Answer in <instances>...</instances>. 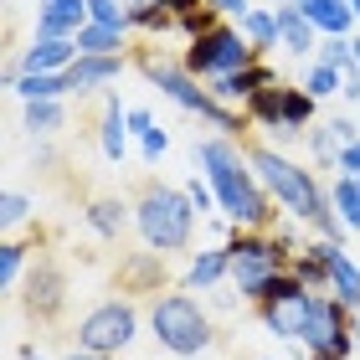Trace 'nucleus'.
I'll list each match as a JSON object with an SVG mask.
<instances>
[{
    "label": "nucleus",
    "instance_id": "18",
    "mask_svg": "<svg viewBox=\"0 0 360 360\" xmlns=\"http://www.w3.org/2000/svg\"><path fill=\"white\" fill-rule=\"evenodd\" d=\"M21 72H68L77 62V41L68 37H31V46H21Z\"/></svg>",
    "mask_w": 360,
    "mask_h": 360
},
{
    "label": "nucleus",
    "instance_id": "8",
    "mask_svg": "<svg viewBox=\"0 0 360 360\" xmlns=\"http://www.w3.org/2000/svg\"><path fill=\"white\" fill-rule=\"evenodd\" d=\"M72 340H77V350H88V355L119 360L139 340V304L134 299H103V304H93L88 314L77 319Z\"/></svg>",
    "mask_w": 360,
    "mask_h": 360
},
{
    "label": "nucleus",
    "instance_id": "14",
    "mask_svg": "<svg viewBox=\"0 0 360 360\" xmlns=\"http://www.w3.org/2000/svg\"><path fill=\"white\" fill-rule=\"evenodd\" d=\"M314 242H319V237H314ZM319 248H324V263H330V293H335L345 309H355V314H360V263L350 257L345 242H319Z\"/></svg>",
    "mask_w": 360,
    "mask_h": 360
},
{
    "label": "nucleus",
    "instance_id": "46",
    "mask_svg": "<svg viewBox=\"0 0 360 360\" xmlns=\"http://www.w3.org/2000/svg\"><path fill=\"white\" fill-rule=\"evenodd\" d=\"M15 355H21V360H46V355H37V345H21Z\"/></svg>",
    "mask_w": 360,
    "mask_h": 360
},
{
    "label": "nucleus",
    "instance_id": "7",
    "mask_svg": "<svg viewBox=\"0 0 360 360\" xmlns=\"http://www.w3.org/2000/svg\"><path fill=\"white\" fill-rule=\"evenodd\" d=\"M252 62H263V57L252 52V41L242 37V26H232V21H221L217 31L186 41V52H180V68H186L191 77H201V83H217V77L248 72Z\"/></svg>",
    "mask_w": 360,
    "mask_h": 360
},
{
    "label": "nucleus",
    "instance_id": "49",
    "mask_svg": "<svg viewBox=\"0 0 360 360\" xmlns=\"http://www.w3.org/2000/svg\"><path fill=\"white\" fill-rule=\"evenodd\" d=\"M355 355H360V319H355Z\"/></svg>",
    "mask_w": 360,
    "mask_h": 360
},
{
    "label": "nucleus",
    "instance_id": "17",
    "mask_svg": "<svg viewBox=\"0 0 360 360\" xmlns=\"http://www.w3.org/2000/svg\"><path fill=\"white\" fill-rule=\"evenodd\" d=\"M278 52L299 57V62H314V52H319V31L309 26V15L299 6H278Z\"/></svg>",
    "mask_w": 360,
    "mask_h": 360
},
{
    "label": "nucleus",
    "instance_id": "4",
    "mask_svg": "<svg viewBox=\"0 0 360 360\" xmlns=\"http://www.w3.org/2000/svg\"><path fill=\"white\" fill-rule=\"evenodd\" d=\"M195 221H201V211L191 206L186 186H160V180H144V191L134 195V232H139L144 248L160 252V257L191 252Z\"/></svg>",
    "mask_w": 360,
    "mask_h": 360
},
{
    "label": "nucleus",
    "instance_id": "45",
    "mask_svg": "<svg viewBox=\"0 0 360 360\" xmlns=\"http://www.w3.org/2000/svg\"><path fill=\"white\" fill-rule=\"evenodd\" d=\"M62 360H103V355H88V350H77V345H72V350L62 355Z\"/></svg>",
    "mask_w": 360,
    "mask_h": 360
},
{
    "label": "nucleus",
    "instance_id": "11",
    "mask_svg": "<svg viewBox=\"0 0 360 360\" xmlns=\"http://www.w3.org/2000/svg\"><path fill=\"white\" fill-rule=\"evenodd\" d=\"M278 83H283V77H278V68L263 57V62H252L248 72L217 77V83H206V88H211V98H217V103H226V108H248L263 88H278Z\"/></svg>",
    "mask_w": 360,
    "mask_h": 360
},
{
    "label": "nucleus",
    "instance_id": "34",
    "mask_svg": "<svg viewBox=\"0 0 360 360\" xmlns=\"http://www.w3.org/2000/svg\"><path fill=\"white\" fill-rule=\"evenodd\" d=\"M88 21H93V26L129 31V6H124V0H88ZM129 37H134V31H129Z\"/></svg>",
    "mask_w": 360,
    "mask_h": 360
},
{
    "label": "nucleus",
    "instance_id": "31",
    "mask_svg": "<svg viewBox=\"0 0 360 360\" xmlns=\"http://www.w3.org/2000/svg\"><path fill=\"white\" fill-rule=\"evenodd\" d=\"M340 83H345V72H335V68H324V62H309V68H304V93L309 98H319V103H324V98H335L340 93Z\"/></svg>",
    "mask_w": 360,
    "mask_h": 360
},
{
    "label": "nucleus",
    "instance_id": "38",
    "mask_svg": "<svg viewBox=\"0 0 360 360\" xmlns=\"http://www.w3.org/2000/svg\"><path fill=\"white\" fill-rule=\"evenodd\" d=\"M206 6L217 11L221 21H232V26H242V15H248V11L257 6V0H206Z\"/></svg>",
    "mask_w": 360,
    "mask_h": 360
},
{
    "label": "nucleus",
    "instance_id": "21",
    "mask_svg": "<svg viewBox=\"0 0 360 360\" xmlns=\"http://www.w3.org/2000/svg\"><path fill=\"white\" fill-rule=\"evenodd\" d=\"M299 11L309 15V26L319 31V37H355V11L350 0H299Z\"/></svg>",
    "mask_w": 360,
    "mask_h": 360
},
{
    "label": "nucleus",
    "instance_id": "44",
    "mask_svg": "<svg viewBox=\"0 0 360 360\" xmlns=\"http://www.w3.org/2000/svg\"><path fill=\"white\" fill-rule=\"evenodd\" d=\"M52 160H57V155L46 150V144H31V165H52Z\"/></svg>",
    "mask_w": 360,
    "mask_h": 360
},
{
    "label": "nucleus",
    "instance_id": "3",
    "mask_svg": "<svg viewBox=\"0 0 360 360\" xmlns=\"http://www.w3.org/2000/svg\"><path fill=\"white\" fill-rule=\"evenodd\" d=\"M134 68L150 77V83L170 98V103L180 113H191V119H201L211 134H226V139H242L248 134V113L242 108H226L211 98V88L201 83V77H191L186 68H180V57H155V52H134Z\"/></svg>",
    "mask_w": 360,
    "mask_h": 360
},
{
    "label": "nucleus",
    "instance_id": "50",
    "mask_svg": "<svg viewBox=\"0 0 360 360\" xmlns=\"http://www.w3.org/2000/svg\"><path fill=\"white\" fill-rule=\"evenodd\" d=\"M278 6H299V0H278Z\"/></svg>",
    "mask_w": 360,
    "mask_h": 360
},
{
    "label": "nucleus",
    "instance_id": "20",
    "mask_svg": "<svg viewBox=\"0 0 360 360\" xmlns=\"http://www.w3.org/2000/svg\"><path fill=\"white\" fill-rule=\"evenodd\" d=\"M119 288L124 293H160L165 288V257L160 252H129L119 263Z\"/></svg>",
    "mask_w": 360,
    "mask_h": 360
},
{
    "label": "nucleus",
    "instance_id": "32",
    "mask_svg": "<svg viewBox=\"0 0 360 360\" xmlns=\"http://www.w3.org/2000/svg\"><path fill=\"white\" fill-rule=\"evenodd\" d=\"M31 211H37V201H31V195L26 191H6V195H0V226H6V232H15V226H26L31 221Z\"/></svg>",
    "mask_w": 360,
    "mask_h": 360
},
{
    "label": "nucleus",
    "instance_id": "40",
    "mask_svg": "<svg viewBox=\"0 0 360 360\" xmlns=\"http://www.w3.org/2000/svg\"><path fill=\"white\" fill-rule=\"evenodd\" d=\"M324 124L340 134V144H355V139H360V124L350 119V113H324Z\"/></svg>",
    "mask_w": 360,
    "mask_h": 360
},
{
    "label": "nucleus",
    "instance_id": "2",
    "mask_svg": "<svg viewBox=\"0 0 360 360\" xmlns=\"http://www.w3.org/2000/svg\"><path fill=\"white\" fill-rule=\"evenodd\" d=\"M248 160H252L263 191L273 195V206L283 211V217L314 226L324 211H330V180H319V170L299 165L288 150H278V144H248Z\"/></svg>",
    "mask_w": 360,
    "mask_h": 360
},
{
    "label": "nucleus",
    "instance_id": "5",
    "mask_svg": "<svg viewBox=\"0 0 360 360\" xmlns=\"http://www.w3.org/2000/svg\"><path fill=\"white\" fill-rule=\"evenodd\" d=\"M150 330H155V345L165 355H180V360H195L211 350L217 340V324H211L206 304L195 299L191 288H165L150 299Z\"/></svg>",
    "mask_w": 360,
    "mask_h": 360
},
{
    "label": "nucleus",
    "instance_id": "27",
    "mask_svg": "<svg viewBox=\"0 0 360 360\" xmlns=\"http://www.w3.org/2000/svg\"><path fill=\"white\" fill-rule=\"evenodd\" d=\"M68 124V103H21V129L31 139H46Z\"/></svg>",
    "mask_w": 360,
    "mask_h": 360
},
{
    "label": "nucleus",
    "instance_id": "43",
    "mask_svg": "<svg viewBox=\"0 0 360 360\" xmlns=\"http://www.w3.org/2000/svg\"><path fill=\"white\" fill-rule=\"evenodd\" d=\"M160 6H165V11L175 15V21H180V15H191V11H201V6H206V0H160Z\"/></svg>",
    "mask_w": 360,
    "mask_h": 360
},
{
    "label": "nucleus",
    "instance_id": "29",
    "mask_svg": "<svg viewBox=\"0 0 360 360\" xmlns=\"http://www.w3.org/2000/svg\"><path fill=\"white\" fill-rule=\"evenodd\" d=\"M129 31H139V37H170L175 15L160 6V0H155V6H134V11H129Z\"/></svg>",
    "mask_w": 360,
    "mask_h": 360
},
{
    "label": "nucleus",
    "instance_id": "28",
    "mask_svg": "<svg viewBox=\"0 0 360 360\" xmlns=\"http://www.w3.org/2000/svg\"><path fill=\"white\" fill-rule=\"evenodd\" d=\"M304 144H309V155H314V165L335 175V165H340V150H345L335 129H330V124H314V129L304 134Z\"/></svg>",
    "mask_w": 360,
    "mask_h": 360
},
{
    "label": "nucleus",
    "instance_id": "48",
    "mask_svg": "<svg viewBox=\"0 0 360 360\" xmlns=\"http://www.w3.org/2000/svg\"><path fill=\"white\" fill-rule=\"evenodd\" d=\"M350 11H355V26H360V0H350Z\"/></svg>",
    "mask_w": 360,
    "mask_h": 360
},
{
    "label": "nucleus",
    "instance_id": "10",
    "mask_svg": "<svg viewBox=\"0 0 360 360\" xmlns=\"http://www.w3.org/2000/svg\"><path fill=\"white\" fill-rule=\"evenodd\" d=\"M355 309H345L335 299V293H314L309 299V319H304V355H314V350H324V345H335V340H345V335H355Z\"/></svg>",
    "mask_w": 360,
    "mask_h": 360
},
{
    "label": "nucleus",
    "instance_id": "37",
    "mask_svg": "<svg viewBox=\"0 0 360 360\" xmlns=\"http://www.w3.org/2000/svg\"><path fill=\"white\" fill-rule=\"evenodd\" d=\"M165 155H170V129H165V124H155L150 134L139 139V160H144V165H160Z\"/></svg>",
    "mask_w": 360,
    "mask_h": 360
},
{
    "label": "nucleus",
    "instance_id": "33",
    "mask_svg": "<svg viewBox=\"0 0 360 360\" xmlns=\"http://www.w3.org/2000/svg\"><path fill=\"white\" fill-rule=\"evenodd\" d=\"M314 62H324V68H335V72H350V68H355V46H350V37H319Z\"/></svg>",
    "mask_w": 360,
    "mask_h": 360
},
{
    "label": "nucleus",
    "instance_id": "36",
    "mask_svg": "<svg viewBox=\"0 0 360 360\" xmlns=\"http://www.w3.org/2000/svg\"><path fill=\"white\" fill-rule=\"evenodd\" d=\"M186 195H191V206L201 211V217H221V201H217V191H211L206 175H191L186 180Z\"/></svg>",
    "mask_w": 360,
    "mask_h": 360
},
{
    "label": "nucleus",
    "instance_id": "19",
    "mask_svg": "<svg viewBox=\"0 0 360 360\" xmlns=\"http://www.w3.org/2000/svg\"><path fill=\"white\" fill-rule=\"evenodd\" d=\"M83 221H88V232L93 237H103V242H119L129 226H134V206L119 201V195H93L88 211H83Z\"/></svg>",
    "mask_w": 360,
    "mask_h": 360
},
{
    "label": "nucleus",
    "instance_id": "16",
    "mask_svg": "<svg viewBox=\"0 0 360 360\" xmlns=\"http://www.w3.org/2000/svg\"><path fill=\"white\" fill-rule=\"evenodd\" d=\"M98 150H103L108 165H124L129 160V103L119 93H103V124H98Z\"/></svg>",
    "mask_w": 360,
    "mask_h": 360
},
{
    "label": "nucleus",
    "instance_id": "22",
    "mask_svg": "<svg viewBox=\"0 0 360 360\" xmlns=\"http://www.w3.org/2000/svg\"><path fill=\"white\" fill-rule=\"evenodd\" d=\"M11 93L21 98V103H68L72 98V88H68L62 72H21Z\"/></svg>",
    "mask_w": 360,
    "mask_h": 360
},
{
    "label": "nucleus",
    "instance_id": "51",
    "mask_svg": "<svg viewBox=\"0 0 360 360\" xmlns=\"http://www.w3.org/2000/svg\"><path fill=\"white\" fill-rule=\"evenodd\" d=\"M252 360H273V355H252Z\"/></svg>",
    "mask_w": 360,
    "mask_h": 360
},
{
    "label": "nucleus",
    "instance_id": "42",
    "mask_svg": "<svg viewBox=\"0 0 360 360\" xmlns=\"http://www.w3.org/2000/svg\"><path fill=\"white\" fill-rule=\"evenodd\" d=\"M340 98L360 108V68H350V72H345V83H340Z\"/></svg>",
    "mask_w": 360,
    "mask_h": 360
},
{
    "label": "nucleus",
    "instance_id": "13",
    "mask_svg": "<svg viewBox=\"0 0 360 360\" xmlns=\"http://www.w3.org/2000/svg\"><path fill=\"white\" fill-rule=\"evenodd\" d=\"M124 72H129V57H77L62 77H68V88L83 98V93H108Z\"/></svg>",
    "mask_w": 360,
    "mask_h": 360
},
{
    "label": "nucleus",
    "instance_id": "26",
    "mask_svg": "<svg viewBox=\"0 0 360 360\" xmlns=\"http://www.w3.org/2000/svg\"><path fill=\"white\" fill-rule=\"evenodd\" d=\"M330 206L335 217L345 221V232H360V180L355 175H330Z\"/></svg>",
    "mask_w": 360,
    "mask_h": 360
},
{
    "label": "nucleus",
    "instance_id": "23",
    "mask_svg": "<svg viewBox=\"0 0 360 360\" xmlns=\"http://www.w3.org/2000/svg\"><path fill=\"white\" fill-rule=\"evenodd\" d=\"M77 57H129L124 46H129V31H113V26H83L77 31Z\"/></svg>",
    "mask_w": 360,
    "mask_h": 360
},
{
    "label": "nucleus",
    "instance_id": "30",
    "mask_svg": "<svg viewBox=\"0 0 360 360\" xmlns=\"http://www.w3.org/2000/svg\"><path fill=\"white\" fill-rule=\"evenodd\" d=\"M26 242H6V248H0V288H6V293H15V288H21V278H26Z\"/></svg>",
    "mask_w": 360,
    "mask_h": 360
},
{
    "label": "nucleus",
    "instance_id": "1",
    "mask_svg": "<svg viewBox=\"0 0 360 360\" xmlns=\"http://www.w3.org/2000/svg\"><path fill=\"white\" fill-rule=\"evenodd\" d=\"M195 165H201V175L211 180V191H217V201H221V221L242 226V232H273V226L283 221V211H278L273 195L263 191V180H257L242 139H226V134L195 139Z\"/></svg>",
    "mask_w": 360,
    "mask_h": 360
},
{
    "label": "nucleus",
    "instance_id": "15",
    "mask_svg": "<svg viewBox=\"0 0 360 360\" xmlns=\"http://www.w3.org/2000/svg\"><path fill=\"white\" fill-rule=\"evenodd\" d=\"M88 26V0H37V31L31 37H77Z\"/></svg>",
    "mask_w": 360,
    "mask_h": 360
},
{
    "label": "nucleus",
    "instance_id": "41",
    "mask_svg": "<svg viewBox=\"0 0 360 360\" xmlns=\"http://www.w3.org/2000/svg\"><path fill=\"white\" fill-rule=\"evenodd\" d=\"M335 175H355V180H360V139L340 150V165H335Z\"/></svg>",
    "mask_w": 360,
    "mask_h": 360
},
{
    "label": "nucleus",
    "instance_id": "25",
    "mask_svg": "<svg viewBox=\"0 0 360 360\" xmlns=\"http://www.w3.org/2000/svg\"><path fill=\"white\" fill-rule=\"evenodd\" d=\"M288 273L299 278L309 293H330V263H324V248H319V242H309L304 252H293Z\"/></svg>",
    "mask_w": 360,
    "mask_h": 360
},
{
    "label": "nucleus",
    "instance_id": "47",
    "mask_svg": "<svg viewBox=\"0 0 360 360\" xmlns=\"http://www.w3.org/2000/svg\"><path fill=\"white\" fill-rule=\"evenodd\" d=\"M350 46H355V68H360V31H355V37H350Z\"/></svg>",
    "mask_w": 360,
    "mask_h": 360
},
{
    "label": "nucleus",
    "instance_id": "52",
    "mask_svg": "<svg viewBox=\"0 0 360 360\" xmlns=\"http://www.w3.org/2000/svg\"><path fill=\"white\" fill-rule=\"evenodd\" d=\"M304 360H309V355H304Z\"/></svg>",
    "mask_w": 360,
    "mask_h": 360
},
{
    "label": "nucleus",
    "instance_id": "12",
    "mask_svg": "<svg viewBox=\"0 0 360 360\" xmlns=\"http://www.w3.org/2000/svg\"><path fill=\"white\" fill-rule=\"evenodd\" d=\"M221 283H232V248L217 242V248L191 252V263H186V288H191V293H217Z\"/></svg>",
    "mask_w": 360,
    "mask_h": 360
},
{
    "label": "nucleus",
    "instance_id": "39",
    "mask_svg": "<svg viewBox=\"0 0 360 360\" xmlns=\"http://www.w3.org/2000/svg\"><path fill=\"white\" fill-rule=\"evenodd\" d=\"M155 124H160V119H155V113L144 108V103H129V134H134V139H144Z\"/></svg>",
    "mask_w": 360,
    "mask_h": 360
},
{
    "label": "nucleus",
    "instance_id": "6",
    "mask_svg": "<svg viewBox=\"0 0 360 360\" xmlns=\"http://www.w3.org/2000/svg\"><path fill=\"white\" fill-rule=\"evenodd\" d=\"M226 248H232V288L248 304L263 299L268 283L278 273H288V263H293V252L273 232H242V226H226Z\"/></svg>",
    "mask_w": 360,
    "mask_h": 360
},
{
    "label": "nucleus",
    "instance_id": "24",
    "mask_svg": "<svg viewBox=\"0 0 360 360\" xmlns=\"http://www.w3.org/2000/svg\"><path fill=\"white\" fill-rule=\"evenodd\" d=\"M242 37L252 41L257 57L278 52V6H252L248 15H242Z\"/></svg>",
    "mask_w": 360,
    "mask_h": 360
},
{
    "label": "nucleus",
    "instance_id": "9",
    "mask_svg": "<svg viewBox=\"0 0 360 360\" xmlns=\"http://www.w3.org/2000/svg\"><path fill=\"white\" fill-rule=\"evenodd\" d=\"M21 304H26V314L37 319V324H46V319H57L62 314V304H68V273H62L52 257H37V263L26 268V278H21Z\"/></svg>",
    "mask_w": 360,
    "mask_h": 360
},
{
    "label": "nucleus",
    "instance_id": "35",
    "mask_svg": "<svg viewBox=\"0 0 360 360\" xmlns=\"http://www.w3.org/2000/svg\"><path fill=\"white\" fill-rule=\"evenodd\" d=\"M217 26H221V15L211 6H201V11H191V15H180V21H175V37L195 41V37H206V31H217Z\"/></svg>",
    "mask_w": 360,
    "mask_h": 360
}]
</instances>
